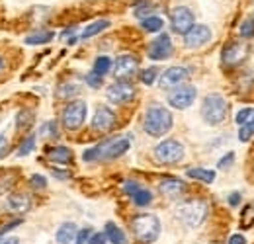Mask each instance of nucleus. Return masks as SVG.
Returning <instances> with one entry per match:
<instances>
[{
	"mask_svg": "<svg viewBox=\"0 0 254 244\" xmlns=\"http://www.w3.org/2000/svg\"><path fill=\"white\" fill-rule=\"evenodd\" d=\"M143 127L151 137H162L172 129V114L162 106H151L145 114Z\"/></svg>",
	"mask_w": 254,
	"mask_h": 244,
	"instance_id": "nucleus-1",
	"label": "nucleus"
},
{
	"mask_svg": "<svg viewBox=\"0 0 254 244\" xmlns=\"http://www.w3.org/2000/svg\"><path fill=\"white\" fill-rule=\"evenodd\" d=\"M137 241L143 244H153L160 235V221L157 215H139L131 223Z\"/></svg>",
	"mask_w": 254,
	"mask_h": 244,
	"instance_id": "nucleus-2",
	"label": "nucleus"
},
{
	"mask_svg": "<svg viewBox=\"0 0 254 244\" xmlns=\"http://www.w3.org/2000/svg\"><path fill=\"white\" fill-rule=\"evenodd\" d=\"M229 112V106L221 94H207L201 104V118L207 125H219L225 122Z\"/></svg>",
	"mask_w": 254,
	"mask_h": 244,
	"instance_id": "nucleus-3",
	"label": "nucleus"
},
{
	"mask_svg": "<svg viewBox=\"0 0 254 244\" xmlns=\"http://www.w3.org/2000/svg\"><path fill=\"white\" fill-rule=\"evenodd\" d=\"M176 217L186 225V227H199L205 217H207V205L199 199H191V201H184L176 207Z\"/></svg>",
	"mask_w": 254,
	"mask_h": 244,
	"instance_id": "nucleus-4",
	"label": "nucleus"
},
{
	"mask_svg": "<svg viewBox=\"0 0 254 244\" xmlns=\"http://www.w3.org/2000/svg\"><path fill=\"white\" fill-rule=\"evenodd\" d=\"M155 158L162 164H176L184 158V147L176 139H166L157 145L155 149Z\"/></svg>",
	"mask_w": 254,
	"mask_h": 244,
	"instance_id": "nucleus-5",
	"label": "nucleus"
},
{
	"mask_svg": "<svg viewBox=\"0 0 254 244\" xmlns=\"http://www.w3.org/2000/svg\"><path fill=\"white\" fill-rule=\"evenodd\" d=\"M86 114H88V108H86V104H84V102H80V100L70 102V104L64 108L63 118H61L64 129H68V131H76V129L84 123Z\"/></svg>",
	"mask_w": 254,
	"mask_h": 244,
	"instance_id": "nucleus-6",
	"label": "nucleus"
},
{
	"mask_svg": "<svg viewBox=\"0 0 254 244\" xmlns=\"http://www.w3.org/2000/svg\"><path fill=\"white\" fill-rule=\"evenodd\" d=\"M131 147V141L127 137H120V139H110L102 145H98V158H118L122 154H126Z\"/></svg>",
	"mask_w": 254,
	"mask_h": 244,
	"instance_id": "nucleus-7",
	"label": "nucleus"
},
{
	"mask_svg": "<svg viewBox=\"0 0 254 244\" xmlns=\"http://www.w3.org/2000/svg\"><path fill=\"white\" fill-rule=\"evenodd\" d=\"M188 76H190L188 68H184V66H170V68H166V70L160 74L159 84L162 90L178 88V86H182V82L188 80Z\"/></svg>",
	"mask_w": 254,
	"mask_h": 244,
	"instance_id": "nucleus-8",
	"label": "nucleus"
},
{
	"mask_svg": "<svg viewBox=\"0 0 254 244\" xmlns=\"http://www.w3.org/2000/svg\"><path fill=\"white\" fill-rule=\"evenodd\" d=\"M195 96H197V90L190 84L188 86H178V88H174L168 94V104L172 108H176V110H186L193 104Z\"/></svg>",
	"mask_w": 254,
	"mask_h": 244,
	"instance_id": "nucleus-9",
	"label": "nucleus"
},
{
	"mask_svg": "<svg viewBox=\"0 0 254 244\" xmlns=\"http://www.w3.org/2000/svg\"><path fill=\"white\" fill-rule=\"evenodd\" d=\"M170 24H172V30L176 33H186L193 26V14H191L190 8L186 6H178L170 12Z\"/></svg>",
	"mask_w": 254,
	"mask_h": 244,
	"instance_id": "nucleus-10",
	"label": "nucleus"
},
{
	"mask_svg": "<svg viewBox=\"0 0 254 244\" xmlns=\"http://www.w3.org/2000/svg\"><path fill=\"white\" fill-rule=\"evenodd\" d=\"M172 55V41L168 33H160L155 41L149 45V59L153 61H164Z\"/></svg>",
	"mask_w": 254,
	"mask_h": 244,
	"instance_id": "nucleus-11",
	"label": "nucleus"
},
{
	"mask_svg": "<svg viewBox=\"0 0 254 244\" xmlns=\"http://www.w3.org/2000/svg\"><path fill=\"white\" fill-rule=\"evenodd\" d=\"M207 41H211V30L207 28V26H191L190 30L184 33V43H186V47H190V49H197V47H201V45H205Z\"/></svg>",
	"mask_w": 254,
	"mask_h": 244,
	"instance_id": "nucleus-12",
	"label": "nucleus"
},
{
	"mask_svg": "<svg viewBox=\"0 0 254 244\" xmlns=\"http://www.w3.org/2000/svg\"><path fill=\"white\" fill-rule=\"evenodd\" d=\"M133 96H135V88L126 80H118L116 84L108 86V100L112 104H127L133 100Z\"/></svg>",
	"mask_w": 254,
	"mask_h": 244,
	"instance_id": "nucleus-13",
	"label": "nucleus"
},
{
	"mask_svg": "<svg viewBox=\"0 0 254 244\" xmlns=\"http://www.w3.org/2000/svg\"><path fill=\"white\" fill-rule=\"evenodd\" d=\"M137 70H139V61H137L135 57H131V55H122V57H118V61L114 64V74H116L118 80H127V78H131Z\"/></svg>",
	"mask_w": 254,
	"mask_h": 244,
	"instance_id": "nucleus-14",
	"label": "nucleus"
},
{
	"mask_svg": "<svg viewBox=\"0 0 254 244\" xmlns=\"http://www.w3.org/2000/svg\"><path fill=\"white\" fill-rule=\"evenodd\" d=\"M247 55H249V45L243 41H233L223 49V61L227 64H239L245 61Z\"/></svg>",
	"mask_w": 254,
	"mask_h": 244,
	"instance_id": "nucleus-15",
	"label": "nucleus"
},
{
	"mask_svg": "<svg viewBox=\"0 0 254 244\" xmlns=\"http://www.w3.org/2000/svg\"><path fill=\"white\" fill-rule=\"evenodd\" d=\"M114 125H116V114H114L110 108L102 106V108L96 110L94 118H92V127H94L96 131L106 133V131H110Z\"/></svg>",
	"mask_w": 254,
	"mask_h": 244,
	"instance_id": "nucleus-16",
	"label": "nucleus"
},
{
	"mask_svg": "<svg viewBox=\"0 0 254 244\" xmlns=\"http://www.w3.org/2000/svg\"><path fill=\"white\" fill-rule=\"evenodd\" d=\"M159 189L160 193L166 195V197H180L186 191V183L176 180V178H166V180L160 182Z\"/></svg>",
	"mask_w": 254,
	"mask_h": 244,
	"instance_id": "nucleus-17",
	"label": "nucleus"
},
{
	"mask_svg": "<svg viewBox=\"0 0 254 244\" xmlns=\"http://www.w3.org/2000/svg\"><path fill=\"white\" fill-rule=\"evenodd\" d=\"M76 225L74 223H63L59 229H57V235H55V239H57V243L59 244H70L74 239H76Z\"/></svg>",
	"mask_w": 254,
	"mask_h": 244,
	"instance_id": "nucleus-18",
	"label": "nucleus"
},
{
	"mask_svg": "<svg viewBox=\"0 0 254 244\" xmlns=\"http://www.w3.org/2000/svg\"><path fill=\"white\" fill-rule=\"evenodd\" d=\"M8 207L14 209V211H18V213H26L32 207V201H30L28 195H20V193L8 195Z\"/></svg>",
	"mask_w": 254,
	"mask_h": 244,
	"instance_id": "nucleus-19",
	"label": "nucleus"
},
{
	"mask_svg": "<svg viewBox=\"0 0 254 244\" xmlns=\"http://www.w3.org/2000/svg\"><path fill=\"white\" fill-rule=\"evenodd\" d=\"M104 235H106V239L112 244H127V239H126V235H124V231H122L116 223H108Z\"/></svg>",
	"mask_w": 254,
	"mask_h": 244,
	"instance_id": "nucleus-20",
	"label": "nucleus"
},
{
	"mask_svg": "<svg viewBox=\"0 0 254 244\" xmlns=\"http://www.w3.org/2000/svg\"><path fill=\"white\" fill-rule=\"evenodd\" d=\"M188 178H193V180H199V182L211 183L215 180V172L213 170H205V168H190L188 172Z\"/></svg>",
	"mask_w": 254,
	"mask_h": 244,
	"instance_id": "nucleus-21",
	"label": "nucleus"
},
{
	"mask_svg": "<svg viewBox=\"0 0 254 244\" xmlns=\"http://www.w3.org/2000/svg\"><path fill=\"white\" fill-rule=\"evenodd\" d=\"M49 158L55 160V162H61V164H66L72 160V151L66 149V147H55L49 151Z\"/></svg>",
	"mask_w": 254,
	"mask_h": 244,
	"instance_id": "nucleus-22",
	"label": "nucleus"
},
{
	"mask_svg": "<svg viewBox=\"0 0 254 244\" xmlns=\"http://www.w3.org/2000/svg\"><path fill=\"white\" fill-rule=\"evenodd\" d=\"M108 26H110V22H108V20H98V22H92L90 26H86V30L82 31V39H90V37H94V35H98L100 31L106 30Z\"/></svg>",
	"mask_w": 254,
	"mask_h": 244,
	"instance_id": "nucleus-23",
	"label": "nucleus"
},
{
	"mask_svg": "<svg viewBox=\"0 0 254 244\" xmlns=\"http://www.w3.org/2000/svg\"><path fill=\"white\" fill-rule=\"evenodd\" d=\"M110 68H112V61H110V57H98V59L94 61V70H92V72L104 78V74H108V72H110Z\"/></svg>",
	"mask_w": 254,
	"mask_h": 244,
	"instance_id": "nucleus-24",
	"label": "nucleus"
},
{
	"mask_svg": "<svg viewBox=\"0 0 254 244\" xmlns=\"http://www.w3.org/2000/svg\"><path fill=\"white\" fill-rule=\"evenodd\" d=\"M53 37H55L53 31H41V33H35V35L26 37V43H28V45H39V43H47V41H51Z\"/></svg>",
	"mask_w": 254,
	"mask_h": 244,
	"instance_id": "nucleus-25",
	"label": "nucleus"
},
{
	"mask_svg": "<svg viewBox=\"0 0 254 244\" xmlns=\"http://www.w3.org/2000/svg\"><path fill=\"white\" fill-rule=\"evenodd\" d=\"M162 26H164V22L160 20L159 16H149V18L143 20V28H145V31H151V33L160 31L162 30Z\"/></svg>",
	"mask_w": 254,
	"mask_h": 244,
	"instance_id": "nucleus-26",
	"label": "nucleus"
},
{
	"mask_svg": "<svg viewBox=\"0 0 254 244\" xmlns=\"http://www.w3.org/2000/svg\"><path fill=\"white\" fill-rule=\"evenodd\" d=\"M133 201H135L139 207H145V205H149V203L153 201V195H151L149 189H139V191L133 193Z\"/></svg>",
	"mask_w": 254,
	"mask_h": 244,
	"instance_id": "nucleus-27",
	"label": "nucleus"
},
{
	"mask_svg": "<svg viewBox=\"0 0 254 244\" xmlns=\"http://www.w3.org/2000/svg\"><path fill=\"white\" fill-rule=\"evenodd\" d=\"M254 135V116L249 120V122L245 123V125H241V131H239V139L245 143V141H249L251 137Z\"/></svg>",
	"mask_w": 254,
	"mask_h": 244,
	"instance_id": "nucleus-28",
	"label": "nucleus"
},
{
	"mask_svg": "<svg viewBox=\"0 0 254 244\" xmlns=\"http://www.w3.org/2000/svg\"><path fill=\"white\" fill-rule=\"evenodd\" d=\"M35 149V137L30 135L22 145H20V151H18V156H26V154H30Z\"/></svg>",
	"mask_w": 254,
	"mask_h": 244,
	"instance_id": "nucleus-29",
	"label": "nucleus"
},
{
	"mask_svg": "<svg viewBox=\"0 0 254 244\" xmlns=\"http://www.w3.org/2000/svg\"><path fill=\"white\" fill-rule=\"evenodd\" d=\"M157 68H147V70H143L141 72V82L143 84H147V86H151L155 80H157Z\"/></svg>",
	"mask_w": 254,
	"mask_h": 244,
	"instance_id": "nucleus-30",
	"label": "nucleus"
},
{
	"mask_svg": "<svg viewBox=\"0 0 254 244\" xmlns=\"http://www.w3.org/2000/svg\"><path fill=\"white\" fill-rule=\"evenodd\" d=\"M39 133H41L43 137H57V123L55 122L43 123L41 129H39Z\"/></svg>",
	"mask_w": 254,
	"mask_h": 244,
	"instance_id": "nucleus-31",
	"label": "nucleus"
},
{
	"mask_svg": "<svg viewBox=\"0 0 254 244\" xmlns=\"http://www.w3.org/2000/svg\"><path fill=\"white\" fill-rule=\"evenodd\" d=\"M78 92H80L78 86H74V84H64V86H61V88L57 90V96H59V98H68V96H74V94H78Z\"/></svg>",
	"mask_w": 254,
	"mask_h": 244,
	"instance_id": "nucleus-32",
	"label": "nucleus"
},
{
	"mask_svg": "<svg viewBox=\"0 0 254 244\" xmlns=\"http://www.w3.org/2000/svg\"><path fill=\"white\" fill-rule=\"evenodd\" d=\"M241 35L245 39H251L254 37V20H245L243 26H241Z\"/></svg>",
	"mask_w": 254,
	"mask_h": 244,
	"instance_id": "nucleus-33",
	"label": "nucleus"
},
{
	"mask_svg": "<svg viewBox=\"0 0 254 244\" xmlns=\"http://www.w3.org/2000/svg\"><path fill=\"white\" fill-rule=\"evenodd\" d=\"M253 116H254L253 108H245V110H241V112L237 114V123H239V125H245Z\"/></svg>",
	"mask_w": 254,
	"mask_h": 244,
	"instance_id": "nucleus-34",
	"label": "nucleus"
},
{
	"mask_svg": "<svg viewBox=\"0 0 254 244\" xmlns=\"http://www.w3.org/2000/svg\"><path fill=\"white\" fill-rule=\"evenodd\" d=\"M90 237H92V229L86 227V229H80V231L76 233V239H74V241H76V244H86Z\"/></svg>",
	"mask_w": 254,
	"mask_h": 244,
	"instance_id": "nucleus-35",
	"label": "nucleus"
},
{
	"mask_svg": "<svg viewBox=\"0 0 254 244\" xmlns=\"http://www.w3.org/2000/svg\"><path fill=\"white\" fill-rule=\"evenodd\" d=\"M233 160H235V153H229V154H225L221 160L217 162V168H221V170H227L231 164H233Z\"/></svg>",
	"mask_w": 254,
	"mask_h": 244,
	"instance_id": "nucleus-36",
	"label": "nucleus"
},
{
	"mask_svg": "<svg viewBox=\"0 0 254 244\" xmlns=\"http://www.w3.org/2000/svg\"><path fill=\"white\" fill-rule=\"evenodd\" d=\"M32 185L35 187V189H45V185H47V180H45V176H39V174L32 176Z\"/></svg>",
	"mask_w": 254,
	"mask_h": 244,
	"instance_id": "nucleus-37",
	"label": "nucleus"
},
{
	"mask_svg": "<svg viewBox=\"0 0 254 244\" xmlns=\"http://www.w3.org/2000/svg\"><path fill=\"white\" fill-rule=\"evenodd\" d=\"M8 149H10L8 137H6L4 133H0V158H4V156H6V153H8Z\"/></svg>",
	"mask_w": 254,
	"mask_h": 244,
	"instance_id": "nucleus-38",
	"label": "nucleus"
},
{
	"mask_svg": "<svg viewBox=\"0 0 254 244\" xmlns=\"http://www.w3.org/2000/svg\"><path fill=\"white\" fill-rule=\"evenodd\" d=\"M86 82L92 86V88H98V86H102V76H98L94 72H90L88 76H86Z\"/></svg>",
	"mask_w": 254,
	"mask_h": 244,
	"instance_id": "nucleus-39",
	"label": "nucleus"
},
{
	"mask_svg": "<svg viewBox=\"0 0 254 244\" xmlns=\"http://www.w3.org/2000/svg\"><path fill=\"white\" fill-rule=\"evenodd\" d=\"M88 244H106V235L104 233H94L88 239Z\"/></svg>",
	"mask_w": 254,
	"mask_h": 244,
	"instance_id": "nucleus-40",
	"label": "nucleus"
},
{
	"mask_svg": "<svg viewBox=\"0 0 254 244\" xmlns=\"http://www.w3.org/2000/svg\"><path fill=\"white\" fill-rule=\"evenodd\" d=\"M82 158H84L86 162H90V160H96V158H98V147H94V149H88V151H84Z\"/></svg>",
	"mask_w": 254,
	"mask_h": 244,
	"instance_id": "nucleus-41",
	"label": "nucleus"
},
{
	"mask_svg": "<svg viewBox=\"0 0 254 244\" xmlns=\"http://www.w3.org/2000/svg\"><path fill=\"white\" fill-rule=\"evenodd\" d=\"M124 189H126V193H129V195H133V193H135V191H139L141 187H139V185H137L135 182H127Z\"/></svg>",
	"mask_w": 254,
	"mask_h": 244,
	"instance_id": "nucleus-42",
	"label": "nucleus"
},
{
	"mask_svg": "<svg viewBox=\"0 0 254 244\" xmlns=\"http://www.w3.org/2000/svg\"><path fill=\"white\" fill-rule=\"evenodd\" d=\"M229 244H247V241H245L243 235H233V237L229 239Z\"/></svg>",
	"mask_w": 254,
	"mask_h": 244,
	"instance_id": "nucleus-43",
	"label": "nucleus"
},
{
	"mask_svg": "<svg viewBox=\"0 0 254 244\" xmlns=\"http://www.w3.org/2000/svg\"><path fill=\"white\" fill-rule=\"evenodd\" d=\"M149 12H151V6H141V8L135 10V16H137V18H143V16L149 14Z\"/></svg>",
	"mask_w": 254,
	"mask_h": 244,
	"instance_id": "nucleus-44",
	"label": "nucleus"
},
{
	"mask_svg": "<svg viewBox=\"0 0 254 244\" xmlns=\"http://www.w3.org/2000/svg\"><path fill=\"white\" fill-rule=\"evenodd\" d=\"M229 203H231L233 207H237V205L241 203V195H239V193H231V195H229Z\"/></svg>",
	"mask_w": 254,
	"mask_h": 244,
	"instance_id": "nucleus-45",
	"label": "nucleus"
},
{
	"mask_svg": "<svg viewBox=\"0 0 254 244\" xmlns=\"http://www.w3.org/2000/svg\"><path fill=\"white\" fill-rule=\"evenodd\" d=\"M0 244H20V241H18L16 237H10V239H4V241H0Z\"/></svg>",
	"mask_w": 254,
	"mask_h": 244,
	"instance_id": "nucleus-46",
	"label": "nucleus"
},
{
	"mask_svg": "<svg viewBox=\"0 0 254 244\" xmlns=\"http://www.w3.org/2000/svg\"><path fill=\"white\" fill-rule=\"evenodd\" d=\"M0 68H2V59H0Z\"/></svg>",
	"mask_w": 254,
	"mask_h": 244,
	"instance_id": "nucleus-47",
	"label": "nucleus"
}]
</instances>
